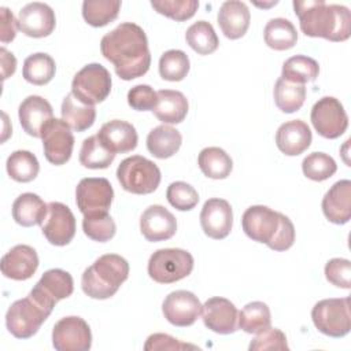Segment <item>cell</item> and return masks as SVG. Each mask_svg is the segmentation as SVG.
<instances>
[{"instance_id":"obj_48","label":"cell","mask_w":351,"mask_h":351,"mask_svg":"<svg viewBox=\"0 0 351 351\" xmlns=\"http://www.w3.org/2000/svg\"><path fill=\"white\" fill-rule=\"evenodd\" d=\"M128 104L137 111H152L158 104V93L149 85H136L128 92Z\"/></svg>"},{"instance_id":"obj_5","label":"cell","mask_w":351,"mask_h":351,"mask_svg":"<svg viewBox=\"0 0 351 351\" xmlns=\"http://www.w3.org/2000/svg\"><path fill=\"white\" fill-rule=\"evenodd\" d=\"M52 310L44 307L33 296L15 300L5 313V326L16 339H29L34 336Z\"/></svg>"},{"instance_id":"obj_19","label":"cell","mask_w":351,"mask_h":351,"mask_svg":"<svg viewBox=\"0 0 351 351\" xmlns=\"http://www.w3.org/2000/svg\"><path fill=\"white\" fill-rule=\"evenodd\" d=\"M140 230L151 241H165L171 239L177 232L176 217L163 206L152 204L147 207L140 218Z\"/></svg>"},{"instance_id":"obj_41","label":"cell","mask_w":351,"mask_h":351,"mask_svg":"<svg viewBox=\"0 0 351 351\" xmlns=\"http://www.w3.org/2000/svg\"><path fill=\"white\" fill-rule=\"evenodd\" d=\"M82 230L90 240L106 243L115 236L117 226L108 211H100L84 215Z\"/></svg>"},{"instance_id":"obj_50","label":"cell","mask_w":351,"mask_h":351,"mask_svg":"<svg viewBox=\"0 0 351 351\" xmlns=\"http://www.w3.org/2000/svg\"><path fill=\"white\" fill-rule=\"evenodd\" d=\"M295 241V226L292 221L280 213V226L273 237V240L267 244V247L273 251H287L293 245Z\"/></svg>"},{"instance_id":"obj_2","label":"cell","mask_w":351,"mask_h":351,"mask_svg":"<svg viewBox=\"0 0 351 351\" xmlns=\"http://www.w3.org/2000/svg\"><path fill=\"white\" fill-rule=\"evenodd\" d=\"M302 33L329 41H346L351 36V12L346 5L326 4L324 0H295Z\"/></svg>"},{"instance_id":"obj_33","label":"cell","mask_w":351,"mask_h":351,"mask_svg":"<svg viewBox=\"0 0 351 351\" xmlns=\"http://www.w3.org/2000/svg\"><path fill=\"white\" fill-rule=\"evenodd\" d=\"M319 74L318 62L306 55H295L287 59L282 64L281 78L289 82L302 84L315 81Z\"/></svg>"},{"instance_id":"obj_8","label":"cell","mask_w":351,"mask_h":351,"mask_svg":"<svg viewBox=\"0 0 351 351\" xmlns=\"http://www.w3.org/2000/svg\"><path fill=\"white\" fill-rule=\"evenodd\" d=\"M111 75L100 63L84 66L73 78L71 93L84 104L95 106L104 101L111 92Z\"/></svg>"},{"instance_id":"obj_13","label":"cell","mask_w":351,"mask_h":351,"mask_svg":"<svg viewBox=\"0 0 351 351\" xmlns=\"http://www.w3.org/2000/svg\"><path fill=\"white\" fill-rule=\"evenodd\" d=\"M41 232L52 245H67L75 234L74 214L60 202L48 203L47 215L41 223Z\"/></svg>"},{"instance_id":"obj_42","label":"cell","mask_w":351,"mask_h":351,"mask_svg":"<svg viewBox=\"0 0 351 351\" xmlns=\"http://www.w3.org/2000/svg\"><path fill=\"white\" fill-rule=\"evenodd\" d=\"M189 58L181 49H169L159 59V74L163 80L177 82L189 73Z\"/></svg>"},{"instance_id":"obj_49","label":"cell","mask_w":351,"mask_h":351,"mask_svg":"<svg viewBox=\"0 0 351 351\" xmlns=\"http://www.w3.org/2000/svg\"><path fill=\"white\" fill-rule=\"evenodd\" d=\"M144 350L145 351H155V350L181 351V350H199V347L189 343H182L178 339L166 333H154L147 337Z\"/></svg>"},{"instance_id":"obj_16","label":"cell","mask_w":351,"mask_h":351,"mask_svg":"<svg viewBox=\"0 0 351 351\" xmlns=\"http://www.w3.org/2000/svg\"><path fill=\"white\" fill-rule=\"evenodd\" d=\"M200 225L206 236L214 240L225 239L233 226V211L228 200L208 199L200 211Z\"/></svg>"},{"instance_id":"obj_24","label":"cell","mask_w":351,"mask_h":351,"mask_svg":"<svg viewBox=\"0 0 351 351\" xmlns=\"http://www.w3.org/2000/svg\"><path fill=\"white\" fill-rule=\"evenodd\" d=\"M311 140V130L302 119L284 122L276 132L277 148L288 156H298L303 154L310 147Z\"/></svg>"},{"instance_id":"obj_10","label":"cell","mask_w":351,"mask_h":351,"mask_svg":"<svg viewBox=\"0 0 351 351\" xmlns=\"http://www.w3.org/2000/svg\"><path fill=\"white\" fill-rule=\"evenodd\" d=\"M52 346L56 351H88L92 347L88 322L77 315L60 318L52 329Z\"/></svg>"},{"instance_id":"obj_20","label":"cell","mask_w":351,"mask_h":351,"mask_svg":"<svg viewBox=\"0 0 351 351\" xmlns=\"http://www.w3.org/2000/svg\"><path fill=\"white\" fill-rule=\"evenodd\" d=\"M0 267L4 277L25 281L36 273L38 267V255L33 247L18 244L3 255Z\"/></svg>"},{"instance_id":"obj_1","label":"cell","mask_w":351,"mask_h":351,"mask_svg":"<svg viewBox=\"0 0 351 351\" xmlns=\"http://www.w3.org/2000/svg\"><path fill=\"white\" fill-rule=\"evenodd\" d=\"M100 51L114 64L117 75L123 81L143 77L151 66L147 34L133 22H123L104 34Z\"/></svg>"},{"instance_id":"obj_51","label":"cell","mask_w":351,"mask_h":351,"mask_svg":"<svg viewBox=\"0 0 351 351\" xmlns=\"http://www.w3.org/2000/svg\"><path fill=\"white\" fill-rule=\"evenodd\" d=\"M0 40L3 44L12 41L16 36L18 21L14 18V14L7 7H0Z\"/></svg>"},{"instance_id":"obj_29","label":"cell","mask_w":351,"mask_h":351,"mask_svg":"<svg viewBox=\"0 0 351 351\" xmlns=\"http://www.w3.org/2000/svg\"><path fill=\"white\" fill-rule=\"evenodd\" d=\"M62 119L74 132H84L89 129L96 119L95 106L84 104L74 97L73 93L66 95L60 107Z\"/></svg>"},{"instance_id":"obj_7","label":"cell","mask_w":351,"mask_h":351,"mask_svg":"<svg viewBox=\"0 0 351 351\" xmlns=\"http://www.w3.org/2000/svg\"><path fill=\"white\" fill-rule=\"evenodd\" d=\"M315 328L330 337H343L351 329L350 298H329L317 302L311 310Z\"/></svg>"},{"instance_id":"obj_18","label":"cell","mask_w":351,"mask_h":351,"mask_svg":"<svg viewBox=\"0 0 351 351\" xmlns=\"http://www.w3.org/2000/svg\"><path fill=\"white\" fill-rule=\"evenodd\" d=\"M18 29L27 37L41 38L49 36L56 25L53 10L40 1H33L21 8L18 14Z\"/></svg>"},{"instance_id":"obj_38","label":"cell","mask_w":351,"mask_h":351,"mask_svg":"<svg viewBox=\"0 0 351 351\" xmlns=\"http://www.w3.org/2000/svg\"><path fill=\"white\" fill-rule=\"evenodd\" d=\"M121 8L119 0H85L82 16L93 27H103L117 19Z\"/></svg>"},{"instance_id":"obj_40","label":"cell","mask_w":351,"mask_h":351,"mask_svg":"<svg viewBox=\"0 0 351 351\" xmlns=\"http://www.w3.org/2000/svg\"><path fill=\"white\" fill-rule=\"evenodd\" d=\"M115 159V154L108 151L97 134L89 136L82 141L80 149V163L88 169H107Z\"/></svg>"},{"instance_id":"obj_43","label":"cell","mask_w":351,"mask_h":351,"mask_svg":"<svg viewBox=\"0 0 351 351\" xmlns=\"http://www.w3.org/2000/svg\"><path fill=\"white\" fill-rule=\"evenodd\" d=\"M302 170L303 174L313 181H325L336 173L337 165L328 154L313 152L303 159Z\"/></svg>"},{"instance_id":"obj_17","label":"cell","mask_w":351,"mask_h":351,"mask_svg":"<svg viewBox=\"0 0 351 351\" xmlns=\"http://www.w3.org/2000/svg\"><path fill=\"white\" fill-rule=\"evenodd\" d=\"M202 317L206 328L219 335L234 333L239 328L237 308L226 298L214 296L206 300L202 306Z\"/></svg>"},{"instance_id":"obj_23","label":"cell","mask_w":351,"mask_h":351,"mask_svg":"<svg viewBox=\"0 0 351 351\" xmlns=\"http://www.w3.org/2000/svg\"><path fill=\"white\" fill-rule=\"evenodd\" d=\"M322 211L326 219L336 225H344L351 218V181L335 182L322 199Z\"/></svg>"},{"instance_id":"obj_25","label":"cell","mask_w":351,"mask_h":351,"mask_svg":"<svg viewBox=\"0 0 351 351\" xmlns=\"http://www.w3.org/2000/svg\"><path fill=\"white\" fill-rule=\"evenodd\" d=\"M217 19L225 37L237 40L247 33L251 14L245 3L239 0H228L219 7Z\"/></svg>"},{"instance_id":"obj_36","label":"cell","mask_w":351,"mask_h":351,"mask_svg":"<svg viewBox=\"0 0 351 351\" xmlns=\"http://www.w3.org/2000/svg\"><path fill=\"white\" fill-rule=\"evenodd\" d=\"M185 40L188 45L199 55H210L219 45L218 36L213 25L207 21H197L186 29Z\"/></svg>"},{"instance_id":"obj_26","label":"cell","mask_w":351,"mask_h":351,"mask_svg":"<svg viewBox=\"0 0 351 351\" xmlns=\"http://www.w3.org/2000/svg\"><path fill=\"white\" fill-rule=\"evenodd\" d=\"M156 93L158 104L152 110L155 117L165 125L181 123L185 119L189 110V104L185 95L180 90L173 89H162Z\"/></svg>"},{"instance_id":"obj_9","label":"cell","mask_w":351,"mask_h":351,"mask_svg":"<svg viewBox=\"0 0 351 351\" xmlns=\"http://www.w3.org/2000/svg\"><path fill=\"white\" fill-rule=\"evenodd\" d=\"M310 119L317 133L325 138H337L348 128V115L340 100L333 96L321 97L314 103Z\"/></svg>"},{"instance_id":"obj_34","label":"cell","mask_w":351,"mask_h":351,"mask_svg":"<svg viewBox=\"0 0 351 351\" xmlns=\"http://www.w3.org/2000/svg\"><path fill=\"white\" fill-rule=\"evenodd\" d=\"M5 167L8 176L16 182H30L40 171V163L36 155L26 149L14 151L7 158Z\"/></svg>"},{"instance_id":"obj_52","label":"cell","mask_w":351,"mask_h":351,"mask_svg":"<svg viewBox=\"0 0 351 351\" xmlns=\"http://www.w3.org/2000/svg\"><path fill=\"white\" fill-rule=\"evenodd\" d=\"M0 58H1V74L3 80H7L11 77L16 70V59L14 53L8 52L4 47L0 48Z\"/></svg>"},{"instance_id":"obj_27","label":"cell","mask_w":351,"mask_h":351,"mask_svg":"<svg viewBox=\"0 0 351 351\" xmlns=\"http://www.w3.org/2000/svg\"><path fill=\"white\" fill-rule=\"evenodd\" d=\"M48 204L32 192L19 195L12 203V218L14 221L25 228L41 225L47 215Z\"/></svg>"},{"instance_id":"obj_45","label":"cell","mask_w":351,"mask_h":351,"mask_svg":"<svg viewBox=\"0 0 351 351\" xmlns=\"http://www.w3.org/2000/svg\"><path fill=\"white\" fill-rule=\"evenodd\" d=\"M166 197L169 203L180 211H189L199 203L197 191L191 184L184 181L171 182L167 186Z\"/></svg>"},{"instance_id":"obj_31","label":"cell","mask_w":351,"mask_h":351,"mask_svg":"<svg viewBox=\"0 0 351 351\" xmlns=\"http://www.w3.org/2000/svg\"><path fill=\"white\" fill-rule=\"evenodd\" d=\"M263 37L265 43L271 49L285 51L296 44L298 32L289 19L273 18L266 23Z\"/></svg>"},{"instance_id":"obj_21","label":"cell","mask_w":351,"mask_h":351,"mask_svg":"<svg viewBox=\"0 0 351 351\" xmlns=\"http://www.w3.org/2000/svg\"><path fill=\"white\" fill-rule=\"evenodd\" d=\"M22 129L32 137H41L44 128L53 118L52 106L41 96L32 95L23 99L18 108Z\"/></svg>"},{"instance_id":"obj_3","label":"cell","mask_w":351,"mask_h":351,"mask_svg":"<svg viewBox=\"0 0 351 351\" xmlns=\"http://www.w3.org/2000/svg\"><path fill=\"white\" fill-rule=\"evenodd\" d=\"M128 276V261L117 254H106L84 270L81 287L86 296L103 300L114 296Z\"/></svg>"},{"instance_id":"obj_14","label":"cell","mask_w":351,"mask_h":351,"mask_svg":"<svg viewBox=\"0 0 351 351\" xmlns=\"http://www.w3.org/2000/svg\"><path fill=\"white\" fill-rule=\"evenodd\" d=\"M202 303L193 292L178 289L170 292L163 303L162 313L174 326H191L202 314Z\"/></svg>"},{"instance_id":"obj_15","label":"cell","mask_w":351,"mask_h":351,"mask_svg":"<svg viewBox=\"0 0 351 351\" xmlns=\"http://www.w3.org/2000/svg\"><path fill=\"white\" fill-rule=\"evenodd\" d=\"M241 226L251 240L267 245L278 230L280 213L267 206H251L241 217Z\"/></svg>"},{"instance_id":"obj_44","label":"cell","mask_w":351,"mask_h":351,"mask_svg":"<svg viewBox=\"0 0 351 351\" xmlns=\"http://www.w3.org/2000/svg\"><path fill=\"white\" fill-rule=\"evenodd\" d=\"M151 7L177 22H184L191 19L199 8L197 0H152Z\"/></svg>"},{"instance_id":"obj_30","label":"cell","mask_w":351,"mask_h":351,"mask_svg":"<svg viewBox=\"0 0 351 351\" xmlns=\"http://www.w3.org/2000/svg\"><path fill=\"white\" fill-rule=\"evenodd\" d=\"M197 165L202 173L213 180L226 178L233 169L232 158L219 147L203 148L197 156Z\"/></svg>"},{"instance_id":"obj_28","label":"cell","mask_w":351,"mask_h":351,"mask_svg":"<svg viewBox=\"0 0 351 351\" xmlns=\"http://www.w3.org/2000/svg\"><path fill=\"white\" fill-rule=\"evenodd\" d=\"M182 144L181 133L169 125L154 128L147 136V148L151 155L158 159H167L178 152Z\"/></svg>"},{"instance_id":"obj_39","label":"cell","mask_w":351,"mask_h":351,"mask_svg":"<svg viewBox=\"0 0 351 351\" xmlns=\"http://www.w3.org/2000/svg\"><path fill=\"white\" fill-rule=\"evenodd\" d=\"M36 285L56 302L69 298L74 291V281L71 274L62 269L47 270Z\"/></svg>"},{"instance_id":"obj_37","label":"cell","mask_w":351,"mask_h":351,"mask_svg":"<svg viewBox=\"0 0 351 351\" xmlns=\"http://www.w3.org/2000/svg\"><path fill=\"white\" fill-rule=\"evenodd\" d=\"M273 95H274L276 106L282 112L291 114L302 108L306 100V86L302 84L285 81L280 77L276 81Z\"/></svg>"},{"instance_id":"obj_12","label":"cell","mask_w":351,"mask_h":351,"mask_svg":"<svg viewBox=\"0 0 351 351\" xmlns=\"http://www.w3.org/2000/svg\"><path fill=\"white\" fill-rule=\"evenodd\" d=\"M112 199L114 189L110 181L103 177L82 178L75 189V203L84 215L108 211Z\"/></svg>"},{"instance_id":"obj_22","label":"cell","mask_w":351,"mask_h":351,"mask_svg":"<svg viewBox=\"0 0 351 351\" xmlns=\"http://www.w3.org/2000/svg\"><path fill=\"white\" fill-rule=\"evenodd\" d=\"M101 144L112 154H126L137 147L138 136L136 128L121 119L106 122L96 133Z\"/></svg>"},{"instance_id":"obj_4","label":"cell","mask_w":351,"mask_h":351,"mask_svg":"<svg viewBox=\"0 0 351 351\" xmlns=\"http://www.w3.org/2000/svg\"><path fill=\"white\" fill-rule=\"evenodd\" d=\"M160 177L159 167L141 155L123 159L117 169V178L121 186L134 195H148L156 191Z\"/></svg>"},{"instance_id":"obj_46","label":"cell","mask_w":351,"mask_h":351,"mask_svg":"<svg viewBox=\"0 0 351 351\" xmlns=\"http://www.w3.org/2000/svg\"><path fill=\"white\" fill-rule=\"evenodd\" d=\"M248 348L250 351L289 350L285 333L277 328H267L266 330L256 333V336L251 340Z\"/></svg>"},{"instance_id":"obj_11","label":"cell","mask_w":351,"mask_h":351,"mask_svg":"<svg viewBox=\"0 0 351 351\" xmlns=\"http://www.w3.org/2000/svg\"><path fill=\"white\" fill-rule=\"evenodd\" d=\"M43 148L47 160L55 166L69 162L74 148V136L70 126L58 118H52L43 130Z\"/></svg>"},{"instance_id":"obj_32","label":"cell","mask_w":351,"mask_h":351,"mask_svg":"<svg viewBox=\"0 0 351 351\" xmlns=\"http://www.w3.org/2000/svg\"><path fill=\"white\" fill-rule=\"evenodd\" d=\"M56 71V64L52 56L44 52L29 55L23 62L22 75L29 84L41 86L48 84Z\"/></svg>"},{"instance_id":"obj_6","label":"cell","mask_w":351,"mask_h":351,"mask_svg":"<svg viewBox=\"0 0 351 351\" xmlns=\"http://www.w3.org/2000/svg\"><path fill=\"white\" fill-rule=\"evenodd\" d=\"M148 274L159 284H171L188 277L193 269V256L181 248H160L148 261Z\"/></svg>"},{"instance_id":"obj_35","label":"cell","mask_w":351,"mask_h":351,"mask_svg":"<svg viewBox=\"0 0 351 351\" xmlns=\"http://www.w3.org/2000/svg\"><path fill=\"white\" fill-rule=\"evenodd\" d=\"M237 325L247 333H261L270 328L271 314L270 308L263 302L247 303L239 313Z\"/></svg>"},{"instance_id":"obj_47","label":"cell","mask_w":351,"mask_h":351,"mask_svg":"<svg viewBox=\"0 0 351 351\" xmlns=\"http://www.w3.org/2000/svg\"><path fill=\"white\" fill-rule=\"evenodd\" d=\"M325 277L335 287L351 288V262L344 258H333L325 265Z\"/></svg>"}]
</instances>
